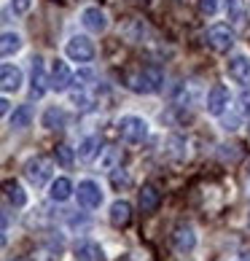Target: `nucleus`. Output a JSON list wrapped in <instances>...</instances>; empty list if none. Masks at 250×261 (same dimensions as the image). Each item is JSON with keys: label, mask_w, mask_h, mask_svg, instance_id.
I'll list each match as a JSON object with an SVG mask.
<instances>
[{"label": "nucleus", "mask_w": 250, "mask_h": 261, "mask_svg": "<svg viewBox=\"0 0 250 261\" xmlns=\"http://www.w3.org/2000/svg\"><path fill=\"white\" fill-rule=\"evenodd\" d=\"M247 226H250V218H247Z\"/></svg>", "instance_id": "obj_32"}, {"label": "nucleus", "mask_w": 250, "mask_h": 261, "mask_svg": "<svg viewBox=\"0 0 250 261\" xmlns=\"http://www.w3.org/2000/svg\"><path fill=\"white\" fill-rule=\"evenodd\" d=\"M226 105H229V89H226V86H220V84H215L213 89L207 92V113L220 116L226 111Z\"/></svg>", "instance_id": "obj_10"}, {"label": "nucleus", "mask_w": 250, "mask_h": 261, "mask_svg": "<svg viewBox=\"0 0 250 261\" xmlns=\"http://www.w3.org/2000/svg\"><path fill=\"white\" fill-rule=\"evenodd\" d=\"M172 245H175L178 253H191V250L197 248V234H194V229L186 226V224H180L175 229V234H172Z\"/></svg>", "instance_id": "obj_9"}, {"label": "nucleus", "mask_w": 250, "mask_h": 261, "mask_svg": "<svg viewBox=\"0 0 250 261\" xmlns=\"http://www.w3.org/2000/svg\"><path fill=\"white\" fill-rule=\"evenodd\" d=\"M78 202H81L86 210L100 207V205H102V189H100V183L81 180V183H78Z\"/></svg>", "instance_id": "obj_6"}, {"label": "nucleus", "mask_w": 250, "mask_h": 261, "mask_svg": "<svg viewBox=\"0 0 250 261\" xmlns=\"http://www.w3.org/2000/svg\"><path fill=\"white\" fill-rule=\"evenodd\" d=\"M89 81H94V73H92V70L75 73V84H78V86H89Z\"/></svg>", "instance_id": "obj_29"}, {"label": "nucleus", "mask_w": 250, "mask_h": 261, "mask_svg": "<svg viewBox=\"0 0 250 261\" xmlns=\"http://www.w3.org/2000/svg\"><path fill=\"white\" fill-rule=\"evenodd\" d=\"M137 202H140V210H143V213H153V210L159 207V202H161L159 189H156V186H143Z\"/></svg>", "instance_id": "obj_16"}, {"label": "nucleus", "mask_w": 250, "mask_h": 261, "mask_svg": "<svg viewBox=\"0 0 250 261\" xmlns=\"http://www.w3.org/2000/svg\"><path fill=\"white\" fill-rule=\"evenodd\" d=\"M70 81H73V73H70V67H67V62L57 60L54 67H51V89L54 92H65L67 86H70Z\"/></svg>", "instance_id": "obj_14"}, {"label": "nucleus", "mask_w": 250, "mask_h": 261, "mask_svg": "<svg viewBox=\"0 0 250 261\" xmlns=\"http://www.w3.org/2000/svg\"><path fill=\"white\" fill-rule=\"evenodd\" d=\"M100 151H102V143H100V138H94V135H92V138H86L78 146V159L89 164V162H94L100 156Z\"/></svg>", "instance_id": "obj_18"}, {"label": "nucleus", "mask_w": 250, "mask_h": 261, "mask_svg": "<svg viewBox=\"0 0 250 261\" xmlns=\"http://www.w3.org/2000/svg\"><path fill=\"white\" fill-rule=\"evenodd\" d=\"M3 189H6V199L11 202L14 207H24V205H27V194L22 191V186H19L16 180H6Z\"/></svg>", "instance_id": "obj_19"}, {"label": "nucleus", "mask_w": 250, "mask_h": 261, "mask_svg": "<svg viewBox=\"0 0 250 261\" xmlns=\"http://www.w3.org/2000/svg\"><path fill=\"white\" fill-rule=\"evenodd\" d=\"M239 111L245 119H250V89H242V94H239Z\"/></svg>", "instance_id": "obj_26"}, {"label": "nucleus", "mask_w": 250, "mask_h": 261, "mask_svg": "<svg viewBox=\"0 0 250 261\" xmlns=\"http://www.w3.org/2000/svg\"><path fill=\"white\" fill-rule=\"evenodd\" d=\"M70 194H73V183L67 180V178H57V180L51 183L49 197H51L54 202H65V199H70Z\"/></svg>", "instance_id": "obj_20"}, {"label": "nucleus", "mask_w": 250, "mask_h": 261, "mask_svg": "<svg viewBox=\"0 0 250 261\" xmlns=\"http://www.w3.org/2000/svg\"><path fill=\"white\" fill-rule=\"evenodd\" d=\"M108 218H110V226H116V229H124L132 221V205L127 199H116L110 205V213H108Z\"/></svg>", "instance_id": "obj_12"}, {"label": "nucleus", "mask_w": 250, "mask_h": 261, "mask_svg": "<svg viewBox=\"0 0 250 261\" xmlns=\"http://www.w3.org/2000/svg\"><path fill=\"white\" fill-rule=\"evenodd\" d=\"M19 49H22V38H19L16 33H3V38H0V54H3V57H11V54H16Z\"/></svg>", "instance_id": "obj_22"}, {"label": "nucleus", "mask_w": 250, "mask_h": 261, "mask_svg": "<svg viewBox=\"0 0 250 261\" xmlns=\"http://www.w3.org/2000/svg\"><path fill=\"white\" fill-rule=\"evenodd\" d=\"M81 24L89 33H102L105 27H108V16H105V11L100 6H89V8H84V14H81Z\"/></svg>", "instance_id": "obj_8"}, {"label": "nucleus", "mask_w": 250, "mask_h": 261, "mask_svg": "<svg viewBox=\"0 0 250 261\" xmlns=\"http://www.w3.org/2000/svg\"><path fill=\"white\" fill-rule=\"evenodd\" d=\"M30 6H33V0H11L14 14H27V11H30Z\"/></svg>", "instance_id": "obj_28"}, {"label": "nucleus", "mask_w": 250, "mask_h": 261, "mask_svg": "<svg viewBox=\"0 0 250 261\" xmlns=\"http://www.w3.org/2000/svg\"><path fill=\"white\" fill-rule=\"evenodd\" d=\"M161 84H164V73H161L156 65H146V67H140L137 73L129 75V89L137 92V94H153V92L161 89Z\"/></svg>", "instance_id": "obj_1"}, {"label": "nucleus", "mask_w": 250, "mask_h": 261, "mask_svg": "<svg viewBox=\"0 0 250 261\" xmlns=\"http://www.w3.org/2000/svg\"><path fill=\"white\" fill-rule=\"evenodd\" d=\"M65 54L73 62H92L94 60V43L86 35H73L65 46Z\"/></svg>", "instance_id": "obj_5"}, {"label": "nucleus", "mask_w": 250, "mask_h": 261, "mask_svg": "<svg viewBox=\"0 0 250 261\" xmlns=\"http://www.w3.org/2000/svg\"><path fill=\"white\" fill-rule=\"evenodd\" d=\"M73 148L70 146H57V162L62 164V167H73Z\"/></svg>", "instance_id": "obj_24"}, {"label": "nucleus", "mask_w": 250, "mask_h": 261, "mask_svg": "<svg viewBox=\"0 0 250 261\" xmlns=\"http://www.w3.org/2000/svg\"><path fill=\"white\" fill-rule=\"evenodd\" d=\"M119 159H121V153L116 148H108V153H105V159H102V170H116Z\"/></svg>", "instance_id": "obj_25"}, {"label": "nucleus", "mask_w": 250, "mask_h": 261, "mask_svg": "<svg viewBox=\"0 0 250 261\" xmlns=\"http://www.w3.org/2000/svg\"><path fill=\"white\" fill-rule=\"evenodd\" d=\"M205 41H207V46H210L213 51L226 54V51L234 46V33H232V27H229V24H213V27L207 30Z\"/></svg>", "instance_id": "obj_4"}, {"label": "nucleus", "mask_w": 250, "mask_h": 261, "mask_svg": "<svg viewBox=\"0 0 250 261\" xmlns=\"http://www.w3.org/2000/svg\"><path fill=\"white\" fill-rule=\"evenodd\" d=\"M199 8H202V14L213 16L218 11V0H199Z\"/></svg>", "instance_id": "obj_27"}, {"label": "nucleus", "mask_w": 250, "mask_h": 261, "mask_svg": "<svg viewBox=\"0 0 250 261\" xmlns=\"http://www.w3.org/2000/svg\"><path fill=\"white\" fill-rule=\"evenodd\" d=\"M0 86H3L6 94L19 92L22 89V70L16 65H3L0 67Z\"/></svg>", "instance_id": "obj_11"}, {"label": "nucleus", "mask_w": 250, "mask_h": 261, "mask_svg": "<svg viewBox=\"0 0 250 261\" xmlns=\"http://www.w3.org/2000/svg\"><path fill=\"white\" fill-rule=\"evenodd\" d=\"M43 127L46 129H62L65 127V111L62 108H46V113H43Z\"/></svg>", "instance_id": "obj_21"}, {"label": "nucleus", "mask_w": 250, "mask_h": 261, "mask_svg": "<svg viewBox=\"0 0 250 261\" xmlns=\"http://www.w3.org/2000/svg\"><path fill=\"white\" fill-rule=\"evenodd\" d=\"M242 261H245V258H242Z\"/></svg>", "instance_id": "obj_33"}, {"label": "nucleus", "mask_w": 250, "mask_h": 261, "mask_svg": "<svg viewBox=\"0 0 250 261\" xmlns=\"http://www.w3.org/2000/svg\"><path fill=\"white\" fill-rule=\"evenodd\" d=\"M8 105H11V102H8L6 97H3V100H0V113H8Z\"/></svg>", "instance_id": "obj_30"}, {"label": "nucleus", "mask_w": 250, "mask_h": 261, "mask_svg": "<svg viewBox=\"0 0 250 261\" xmlns=\"http://www.w3.org/2000/svg\"><path fill=\"white\" fill-rule=\"evenodd\" d=\"M30 121H33V111H30V105H19V108L11 113V127H14V129H24V127H30Z\"/></svg>", "instance_id": "obj_23"}, {"label": "nucleus", "mask_w": 250, "mask_h": 261, "mask_svg": "<svg viewBox=\"0 0 250 261\" xmlns=\"http://www.w3.org/2000/svg\"><path fill=\"white\" fill-rule=\"evenodd\" d=\"M119 135H121V140L137 146V143H143L148 138V121L140 119V116H124L119 121Z\"/></svg>", "instance_id": "obj_3"}, {"label": "nucleus", "mask_w": 250, "mask_h": 261, "mask_svg": "<svg viewBox=\"0 0 250 261\" xmlns=\"http://www.w3.org/2000/svg\"><path fill=\"white\" fill-rule=\"evenodd\" d=\"M30 81H33V86H30V94H33L35 100H38V97H43L46 89L51 86V79H46V67H43V60H41V57H35V60H33Z\"/></svg>", "instance_id": "obj_7"}, {"label": "nucleus", "mask_w": 250, "mask_h": 261, "mask_svg": "<svg viewBox=\"0 0 250 261\" xmlns=\"http://www.w3.org/2000/svg\"><path fill=\"white\" fill-rule=\"evenodd\" d=\"M229 75H232L237 84H250V57H245V54L232 57V62H229Z\"/></svg>", "instance_id": "obj_13"}, {"label": "nucleus", "mask_w": 250, "mask_h": 261, "mask_svg": "<svg viewBox=\"0 0 250 261\" xmlns=\"http://www.w3.org/2000/svg\"><path fill=\"white\" fill-rule=\"evenodd\" d=\"M51 172H54V162L49 156H33L24 164V178L30 180L35 189H43L46 183L51 180Z\"/></svg>", "instance_id": "obj_2"}, {"label": "nucleus", "mask_w": 250, "mask_h": 261, "mask_svg": "<svg viewBox=\"0 0 250 261\" xmlns=\"http://www.w3.org/2000/svg\"><path fill=\"white\" fill-rule=\"evenodd\" d=\"M75 258L78 261H105V253L94 240H86V243H81L75 248Z\"/></svg>", "instance_id": "obj_17"}, {"label": "nucleus", "mask_w": 250, "mask_h": 261, "mask_svg": "<svg viewBox=\"0 0 250 261\" xmlns=\"http://www.w3.org/2000/svg\"><path fill=\"white\" fill-rule=\"evenodd\" d=\"M226 16L234 27H242L247 22V3L245 0H226Z\"/></svg>", "instance_id": "obj_15"}, {"label": "nucleus", "mask_w": 250, "mask_h": 261, "mask_svg": "<svg viewBox=\"0 0 250 261\" xmlns=\"http://www.w3.org/2000/svg\"><path fill=\"white\" fill-rule=\"evenodd\" d=\"M11 261H27V258H11Z\"/></svg>", "instance_id": "obj_31"}]
</instances>
